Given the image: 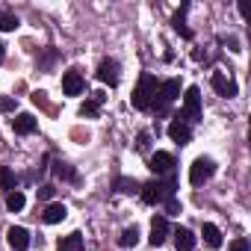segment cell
Masks as SVG:
<instances>
[{
    "mask_svg": "<svg viewBox=\"0 0 251 251\" xmlns=\"http://www.w3.org/2000/svg\"><path fill=\"white\" fill-rule=\"evenodd\" d=\"M133 106L136 109H151L157 103V77L154 74H142L139 77V86L133 89Z\"/></svg>",
    "mask_w": 251,
    "mask_h": 251,
    "instance_id": "6da1fadb",
    "label": "cell"
},
{
    "mask_svg": "<svg viewBox=\"0 0 251 251\" xmlns=\"http://www.w3.org/2000/svg\"><path fill=\"white\" fill-rule=\"evenodd\" d=\"M83 86H86V83H83V77H80V71H77V68H71V71H65V74H62V92H65L68 98L80 95V92H83Z\"/></svg>",
    "mask_w": 251,
    "mask_h": 251,
    "instance_id": "8fae6325",
    "label": "cell"
},
{
    "mask_svg": "<svg viewBox=\"0 0 251 251\" xmlns=\"http://www.w3.org/2000/svg\"><path fill=\"white\" fill-rule=\"evenodd\" d=\"M3 56H6V45L0 42V62H3Z\"/></svg>",
    "mask_w": 251,
    "mask_h": 251,
    "instance_id": "4dcf8cb0",
    "label": "cell"
},
{
    "mask_svg": "<svg viewBox=\"0 0 251 251\" xmlns=\"http://www.w3.org/2000/svg\"><path fill=\"white\" fill-rule=\"evenodd\" d=\"M36 127H39V121H36V115H30V112H21V115H15V118H12V130H15V133H21V136L36 133Z\"/></svg>",
    "mask_w": 251,
    "mask_h": 251,
    "instance_id": "7c38bea8",
    "label": "cell"
},
{
    "mask_svg": "<svg viewBox=\"0 0 251 251\" xmlns=\"http://www.w3.org/2000/svg\"><path fill=\"white\" fill-rule=\"evenodd\" d=\"M172 236H175V248H177V251H192V248H195V233H192L189 227H177Z\"/></svg>",
    "mask_w": 251,
    "mask_h": 251,
    "instance_id": "5bb4252c",
    "label": "cell"
},
{
    "mask_svg": "<svg viewBox=\"0 0 251 251\" xmlns=\"http://www.w3.org/2000/svg\"><path fill=\"white\" fill-rule=\"evenodd\" d=\"M169 136H172V142H177V145H186V142L192 139V130H189V124H186L180 115H175V118L169 121Z\"/></svg>",
    "mask_w": 251,
    "mask_h": 251,
    "instance_id": "52a82bcc",
    "label": "cell"
},
{
    "mask_svg": "<svg viewBox=\"0 0 251 251\" xmlns=\"http://www.w3.org/2000/svg\"><path fill=\"white\" fill-rule=\"evenodd\" d=\"M169 239V219L166 216H154L151 219V236H148V242L151 245H163Z\"/></svg>",
    "mask_w": 251,
    "mask_h": 251,
    "instance_id": "30bf717a",
    "label": "cell"
},
{
    "mask_svg": "<svg viewBox=\"0 0 251 251\" xmlns=\"http://www.w3.org/2000/svg\"><path fill=\"white\" fill-rule=\"evenodd\" d=\"M24 204H27V198H24V192H18V189H12V192H6V207H9L12 213H21V210H24Z\"/></svg>",
    "mask_w": 251,
    "mask_h": 251,
    "instance_id": "ac0fdd59",
    "label": "cell"
},
{
    "mask_svg": "<svg viewBox=\"0 0 251 251\" xmlns=\"http://www.w3.org/2000/svg\"><path fill=\"white\" fill-rule=\"evenodd\" d=\"M68 216V210H65V204H48V210L42 213V219L48 222V225H56V222H62Z\"/></svg>",
    "mask_w": 251,
    "mask_h": 251,
    "instance_id": "9a60e30c",
    "label": "cell"
},
{
    "mask_svg": "<svg viewBox=\"0 0 251 251\" xmlns=\"http://www.w3.org/2000/svg\"><path fill=\"white\" fill-rule=\"evenodd\" d=\"M227 251H251V248H248V239H245V236H236V239L227 245Z\"/></svg>",
    "mask_w": 251,
    "mask_h": 251,
    "instance_id": "484cf974",
    "label": "cell"
},
{
    "mask_svg": "<svg viewBox=\"0 0 251 251\" xmlns=\"http://www.w3.org/2000/svg\"><path fill=\"white\" fill-rule=\"evenodd\" d=\"M59 251H83V236H80V233H68V236L59 242Z\"/></svg>",
    "mask_w": 251,
    "mask_h": 251,
    "instance_id": "d6986e66",
    "label": "cell"
},
{
    "mask_svg": "<svg viewBox=\"0 0 251 251\" xmlns=\"http://www.w3.org/2000/svg\"><path fill=\"white\" fill-rule=\"evenodd\" d=\"M157 95H160V100L154 103L157 109H163L166 103L177 100V98H180V80H166V83H160V86H157Z\"/></svg>",
    "mask_w": 251,
    "mask_h": 251,
    "instance_id": "8992f818",
    "label": "cell"
},
{
    "mask_svg": "<svg viewBox=\"0 0 251 251\" xmlns=\"http://www.w3.org/2000/svg\"><path fill=\"white\" fill-rule=\"evenodd\" d=\"M56 175L65 177V180H77V175H74V169H71L68 163H56Z\"/></svg>",
    "mask_w": 251,
    "mask_h": 251,
    "instance_id": "d4e9b609",
    "label": "cell"
},
{
    "mask_svg": "<svg viewBox=\"0 0 251 251\" xmlns=\"http://www.w3.org/2000/svg\"><path fill=\"white\" fill-rule=\"evenodd\" d=\"M175 30H177V33H180L183 39H192V30H189V27L183 24V12H177V15H175Z\"/></svg>",
    "mask_w": 251,
    "mask_h": 251,
    "instance_id": "603a6c76",
    "label": "cell"
},
{
    "mask_svg": "<svg viewBox=\"0 0 251 251\" xmlns=\"http://www.w3.org/2000/svg\"><path fill=\"white\" fill-rule=\"evenodd\" d=\"M98 80L100 83H109V86H118V80H121V68H118V62L115 59H103L100 65H98Z\"/></svg>",
    "mask_w": 251,
    "mask_h": 251,
    "instance_id": "ba28073f",
    "label": "cell"
},
{
    "mask_svg": "<svg viewBox=\"0 0 251 251\" xmlns=\"http://www.w3.org/2000/svg\"><path fill=\"white\" fill-rule=\"evenodd\" d=\"M136 148H139V151H148V148H151V136H148V133H139V142H136Z\"/></svg>",
    "mask_w": 251,
    "mask_h": 251,
    "instance_id": "4316f807",
    "label": "cell"
},
{
    "mask_svg": "<svg viewBox=\"0 0 251 251\" xmlns=\"http://www.w3.org/2000/svg\"><path fill=\"white\" fill-rule=\"evenodd\" d=\"M6 239L15 251H27L30 248V230L27 227H9L6 230Z\"/></svg>",
    "mask_w": 251,
    "mask_h": 251,
    "instance_id": "4fadbf2b",
    "label": "cell"
},
{
    "mask_svg": "<svg viewBox=\"0 0 251 251\" xmlns=\"http://www.w3.org/2000/svg\"><path fill=\"white\" fill-rule=\"evenodd\" d=\"M213 175H216V163H213L210 157H198V160L189 166V183H192V186L207 183Z\"/></svg>",
    "mask_w": 251,
    "mask_h": 251,
    "instance_id": "3957f363",
    "label": "cell"
},
{
    "mask_svg": "<svg viewBox=\"0 0 251 251\" xmlns=\"http://www.w3.org/2000/svg\"><path fill=\"white\" fill-rule=\"evenodd\" d=\"M18 27V18L12 12H0V33H12Z\"/></svg>",
    "mask_w": 251,
    "mask_h": 251,
    "instance_id": "7402d4cb",
    "label": "cell"
},
{
    "mask_svg": "<svg viewBox=\"0 0 251 251\" xmlns=\"http://www.w3.org/2000/svg\"><path fill=\"white\" fill-rule=\"evenodd\" d=\"M53 192H56V189L48 183V186H42V189H39V198H42V201H50V198H53Z\"/></svg>",
    "mask_w": 251,
    "mask_h": 251,
    "instance_id": "83f0119b",
    "label": "cell"
},
{
    "mask_svg": "<svg viewBox=\"0 0 251 251\" xmlns=\"http://www.w3.org/2000/svg\"><path fill=\"white\" fill-rule=\"evenodd\" d=\"M210 86L216 89V95H222V98H236V83L230 80V77H225L222 71H213V77H210Z\"/></svg>",
    "mask_w": 251,
    "mask_h": 251,
    "instance_id": "9c48e42d",
    "label": "cell"
},
{
    "mask_svg": "<svg viewBox=\"0 0 251 251\" xmlns=\"http://www.w3.org/2000/svg\"><path fill=\"white\" fill-rule=\"evenodd\" d=\"M148 169H151L157 177H160V175H172V172H175V157H172L169 151H157V154H151Z\"/></svg>",
    "mask_w": 251,
    "mask_h": 251,
    "instance_id": "5b68a950",
    "label": "cell"
},
{
    "mask_svg": "<svg viewBox=\"0 0 251 251\" xmlns=\"http://www.w3.org/2000/svg\"><path fill=\"white\" fill-rule=\"evenodd\" d=\"M136 242H139V227H136V225L121 230V236H118V245H121V248H133Z\"/></svg>",
    "mask_w": 251,
    "mask_h": 251,
    "instance_id": "2e32d148",
    "label": "cell"
},
{
    "mask_svg": "<svg viewBox=\"0 0 251 251\" xmlns=\"http://www.w3.org/2000/svg\"><path fill=\"white\" fill-rule=\"evenodd\" d=\"M0 189H6V192H12V189H15V172H12L9 166L0 169Z\"/></svg>",
    "mask_w": 251,
    "mask_h": 251,
    "instance_id": "ffe728a7",
    "label": "cell"
},
{
    "mask_svg": "<svg viewBox=\"0 0 251 251\" xmlns=\"http://www.w3.org/2000/svg\"><path fill=\"white\" fill-rule=\"evenodd\" d=\"M0 109H3V112H12V109H15V100H12V98H0Z\"/></svg>",
    "mask_w": 251,
    "mask_h": 251,
    "instance_id": "f1b7e54d",
    "label": "cell"
},
{
    "mask_svg": "<svg viewBox=\"0 0 251 251\" xmlns=\"http://www.w3.org/2000/svg\"><path fill=\"white\" fill-rule=\"evenodd\" d=\"M166 210H169V216H177V213H180V204H177L175 198H169V204H166Z\"/></svg>",
    "mask_w": 251,
    "mask_h": 251,
    "instance_id": "f546056e",
    "label": "cell"
},
{
    "mask_svg": "<svg viewBox=\"0 0 251 251\" xmlns=\"http://www.w3.org/2000/svg\"><path fill=\"white\" fill-rule=\"evenodd\" d=\"M201 236H204V242H207V245H213V248H219V245H222V230H219L216 225H210V222L204 225Z\"/></svg>",
    "mask_w": 251,
    "mask_h": 251,
    "instance_id": "e0dca14e",
    "label": "cell"
},
{
    "mask_svg": "<svg viewBox=\"0 0 251 251\" xmlns=\"http://www.w3.org/2000/svg\"><path fill=\"white\" fill-rule=\"evenodd\" d=\"M115 189L124 192V195H133V192H139V183H136L133 177H118V180H115Z\"/></svg>",
    "mask_w": 251,
    "mask_h": 251,
    "instance_id": "44dd1931",
    "label": "cell"
},
{
    "mask_svg": "<svg viewBox=\"0 0 251 251\" xmlns=\"http://www.w3.org/2000/svg\"><path fill=\"white\" fill-rule=\"evenodd\" d=\"M139 189H142V201H145V204H160V201H166V198L175 195V177L169 175L166 183L157 177V180H151V183H145V186H139Z\"/></svg>",
    "mask_w": 251,
    "mask_h": 251,
    "instance_id": "7a4b0ae2",
    "label": "cell"
},
{
    "mask_svg": "<svg viewBox=\"0 0 251 251\" xmlns=\"http://www.w3.org/2000/svg\"><path fill=\"white\" fill-rule=\"evenodd\" d=\"M98 106H100L98 100H86V103L80 106V115H83V118H95V115H98Z\"/></svg>",
    "mask_w": 251,
    "mask_h": 251,
    "instance_id": "cb8c5ba5",
    "label": "cell"
},
{
    "mask_svg": "<svg viewBox=\"0 0 251 251\" xmlns=\"http://www.w3.org/2000/svg\"><path fill=\"white\" fill-rule=\"evenodd\" d=\"M183 112L189 121H198L201 118V89L198 86H189L186 95H183Z\"/></svg>",
    "mask_w": 251,
    "mask_h": 251,
    "instance_id": "277c9868",
    "label": "cell"
}]
</instances>
